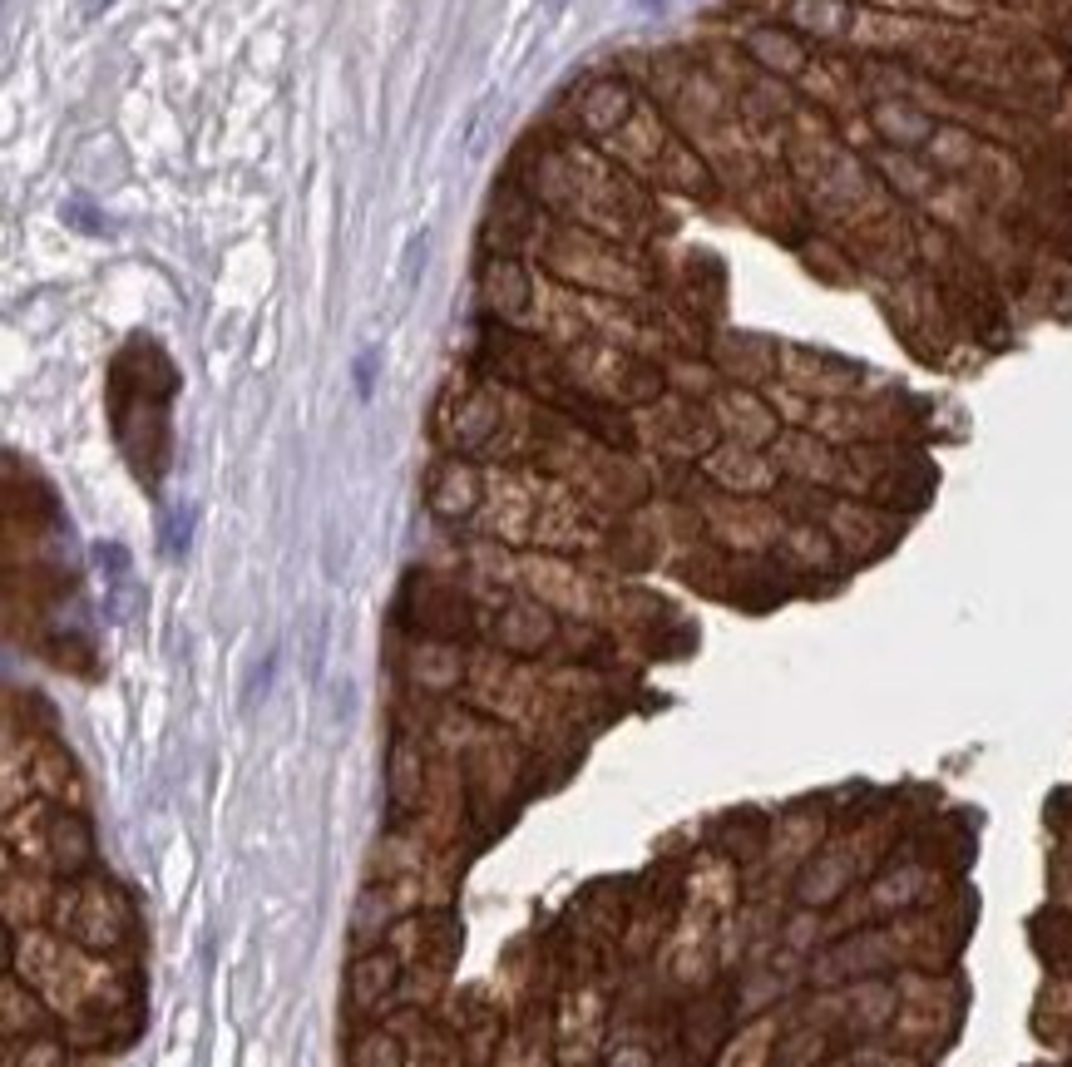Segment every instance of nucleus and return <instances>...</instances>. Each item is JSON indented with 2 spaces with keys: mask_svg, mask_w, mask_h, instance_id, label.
<instances>
[{
  "mask_svg": "<svg viewBox=\"0 0 1072 1067\" xmlns=\"http://www.w3.org/2000/svg\"><path fill=\"white\" fill-rule=\"evenodd\" d=\"M638 5H643V10H653V5H667V0H638Z\"/></svg>",
  "mask_w": 1072,
  "mask_h": 1067,
  "instance_id": "obj_3",
  "label": "nucleus"
},
{
  "mask_svg": "<svg viewBox=\"0 0 1072 1067\" xmlns=\"http://www.w3.org/2000/svg\"><path fill=\"white\" fill-rule=\"evenodd\" d=\"M539 5H544V10H549V15H559V10H564V5H569V0H539Z\"/></svg>",
  "mask_w": 1072,
  "mask_h": 1067,
  "instance_id": "obj_2",
  "label": "nucleus"
},
{
  "mask_svg": "<svg viewBox=\"0 0 1072 1067\" xmlns=\"http://www.w3.org/2000/svg\"><path fill=\"white\" fill-rule=\"evenodd\" d=\"M104 5H114V0H84V5H80V10H84V20H94V15H99Z\"/></svg>",
  "mask_w": 1072,
  "mask_h": 1067,
  "instance_id": "obj_1",
  "label": "nucleus"
}]
</instances>
